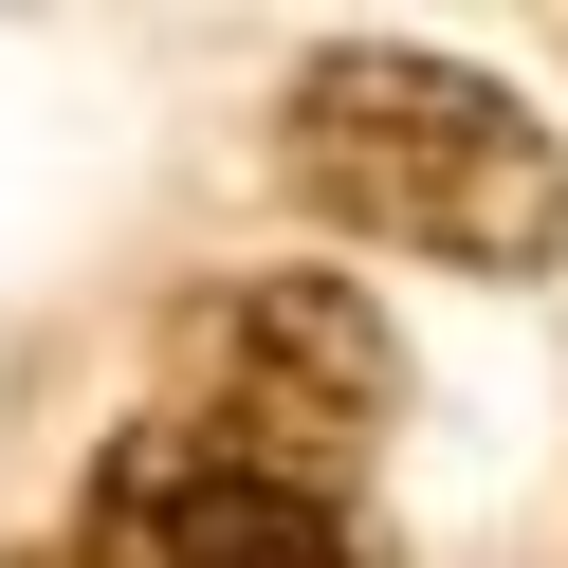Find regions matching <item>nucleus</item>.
I'll list each match as a JSON object with an SVG mask.
<instances>
[{
    "instance_id": "nucleus-1",
    "label": "nucleus",
    "mask_w": 568,
    "mask_h": 568,
    "mask_svg": "<svg viewBox=\"0 0 568 568\" xmlns=\"http://www.w3.org/2000/svg\"><path fill=\"white\" fill-rule=\"evenodd\" d=\"M275 165H294L312 221L385 239V257H458V275L568 257V148L422 38H331L294 74V111H275Z\"/></svg>"
},
{
    "instance_id": "nucleus-2",
    "label": "nucleus",
    "mask_w": 568,
    "mask_h": 568,
    "mask_svg": "<svg viewBox=\"0 0 568 568\" xmlns=\"http://www.w3.org/2000/svg\"><path fill=\"white\" fill-rule=\"evenodd\" d=\"M385 385H404L385 367V312L348 294V275H312V257L221 275V294L184 312V348H165V422L275 458V477H331V495H348V458L385 440Z\"/></svg>"
},
{
    "instance_id": "nucleus-3",
    "label": "nucleus",
    "mask_w": 568,
    "mask_h": 568,
    "mask_svg": "<svg viewBox=\"0 0 568 568\" xmlns=\"http://www.w3.org/2000/svg\"><path fill=\"white\" fill-rule=\"evenodd\" d=\"M74 568H385V531H367V495L275 477V458L148 404L74 495Z\"/></svg>"
},
{
    "instance_id": "nucleus-4",
    "label": "nucleus",
    "mask_w": 568,
    "mask_h": 568,
    "mask_svg": "<svg viewBox=\"0 0 568 568\" xmlns=\"http://www.w3.org/2000/svg\"><path fill=\"white\" fill-rule=\"evenodd\" d=\"M19 568H74V550H19Z\"/></svg>"
}]
</instances>
